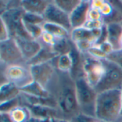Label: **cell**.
<instances>
[{"label": "cell", "mask_w": 122, "mask_h": 122, "mask_svg": "<svg viewBox=\"0 0 122 122\" xmlns=\"http://www.w3.org/2000/svg\"><path fill=\"white\" fill-rule=\"evenodd\" d=\"M48 91L56 103L57 110L61 119L71 121L81 113L76 96L75 81L70 73L57 70L55 78Z\"/></svg>", "instance_id": "cell-1"}, {"label": "cell", "mask_w": 122, "mask_h": 122, "mask_svg": "<svg viewBox=\"0 0 122 122\" xmlns=\"http://www.w3.org/2000/svg\"><path fill=\"white\" fill-rule=\"evenodd\" d=\"M95 117L101 122H119L122 119V88L98 93Z\"/></svg>", "instance_id": "cell-2"}, {"label": "cell", "mask_w": 122, "mask_h": 122, "mask_svg": "<svg viewBox=\"0 0 122 122\" xmlns=\"http://www.w3.org/2000/svg\"><path fill=\"white\" fill-rule=\"evenodd\" d=\"M74 81L81 113L95 117L96 104L98 96L97 92L94 88L92 87L88 83L84 76L79 77Z\"/></svg>", "instance_id": "cell-3"}, {"label": "cell", "mask_w": 122, "mask_h": 122, "mask_svg": "<svg viewBox=\"0 0 122 122\" xmlns=\"http://www.w3.org/2000/svg\"><path fill=\"white\" fill-rule=\"evenodd\" d=\"M25 11L21 4L9 8L0 14V19L4 22L9 29L11 37L31 38L28 34L24 23V14Z\"/></svg>", "instance_id": "cell-4"}, {"label": "cell", "mask_w": 122, "mask_h": 122, "mask_svg": "<svg viewBox=\"0 0 122 122\" xmlns=\"http://www.w3.org/2000/svg\"><path fill=\"white\" fill-rule=\"evenodd\" d=\"M1 77L4 82H11L20 89L27 86L34 81L31 67L27 63L11 65H1Z\"/></svg>", "instance_id": "cell-5"}, {"label": "cell", "mask_w": 122, "mask_h": 122, "mask_svg": "<svg viewBox=\"0 0 122 122\" xmlns=\"http://www.w3.org/2000/svg\"><path fill=\"white\" fill-rule=\"evenodd\" d=\"M106 67V73L95 88L97 93L114 89L122 88V68L109 60H103Z\"/></svg>", "instance_id": "cell-6"}, {"label": "cell", "mask_w": 122, "mask_h": 122, "mask_svg": "<svg viewBox=\"0 0 122 122\" xmlns=\"http://www.w3.org/2000/svg\"><path fill=\"white\" fill-rule=\"evenodd\" d=\"M83 70L88 83L95 88L103 79L106 73V67L103 61L83 54Z\"/></svg>", "instance_id": "cell-7"}, {"label": "cell", "mask_w": 122, "mask_h": 122, "mask_svg": "<svg viewBox=\"0 0 122 122\" xmlns=\"http://www.w3.org/2000/svg\"><path fill=\"white\" fill-rule=\"evenodd\" d=\"M0 63L5 66L27 63L14 38L0 42Z\"/></svg>", "instance_id": "cell-8"}, {"label": "cell", "mask_w": 122, "mask_h": 122, "mask_svg": "<svg viewBox=\"0 0 122 122\" xmlns=\"http://www.w3.org/2000/svg\"><path fill=\"white\" fill-rule=\"evenodd\" d=\"M56 58L51 62L31 65V71L34 81L48 90L57 73L56 65Z\"/></svg>", "instance_id": "cell-9"}, {"label": "cell", "mask_w": 122, "mask_h": 122, "mask_svg": "<svg viewBox=\"0 0 122 122\" xmlns=\"http://www.w3.org/2000/svg\"><path fill=\"white\" fill-rule=\"evenodd\" d=\"M44 17L45 22H46L62 26L69 32H71L72 29L69 14L59 8L53 0L47 6L44 14Z\"/></svg>", "instance_id": "cell-10"}, {"label": "cell", "mask_w": 122, "mask_h": 122, "mask_svg": "<svg viewBox=\"0 0 122 122\" xmlns=\"http://www.w3.org/2000/svg\"><path fill=\"white\" fill-rule=\"evenodd\" d=\"M14 39L27 63L32 60L42 48V45L39 40L24 37H16Z\"/></svg>", "instance_id": "cell-11"}, {"label": "cell", "mask_w": 122, "mask_h": 122, "mask_svg": "<svg viewBox=\"0 0 122 122\" xmlns=\"http://www.w3.org/2000/svg\"><path fill=\"white\" fill-rule=\"evenodd\" d=\"M102 28L94 30L88 29L84 27L72 29L70 32V39L74 43L86 40L97 45L102 35Z\"/></svg>", "instance_id": "cell-12"}, {"label": "cell", "mask_w": 122, "mask_h": 122, "mask_svg": "<svg viewBox=\"0 0 122 122\" xmlns=\"http://www.w3.org/2000/svg\"><path fill=\"white\" fill-rule=\"evenodd\" d=\"M91 8V0H81L80 4L69 14L72 29L84 27L87 21L89 10Z\"/></svg>", "instance_id": "cell-13"}, {"label": "cell", "mask_w": 122, "mask_h": 122, "mask_svg": "<svg viewBox=\"0 0 122 122\" xmlns=\"http://www.w3.org/2000/svg\"><path fill=\"white\" fill-rule=\"evenodd\" d=\"M31 114V116L41 119H61L59 111L53 107L46 106H26Z\"/></svg>", "instance_id": "cell-14"}, {"label": "cell", "mask_w": 122, "mask_h": 122, "mask_svg": "<svg viewBox=\"0 0 122 122\" xmlns=\"http://www.w3.org/2000/svg\"><path fill=\"white\" fill-rule=\"evenodd\" d=\"M51 0H22L21 6L25 12L44 15Z\"/></svg>", "instance_id": "cell-15"}, {"label": "cell", "mask_w": 122, "mask_h": 122, "mask_svg": "<svg viewBox=\"0 0 122 122\" xmlns=\"http://www.w3.org/2000/svg\"><path fill=\"white\" fill-rule=\"evenodd\" d=\"M21 89L11 82H5L0 87V104H3L19 97Z\"/></svg>", "instance_id": "cell-16"}, {"label": "cell", "mask_w": 122, "mask_h": 122, "mask_svg": "<svg viewBox=\"0 0 122 122\" xmlns=\"http://www.w3.org/2000/svg\"><path fill=\"white\" fill-rule=\"evenodd\" d=\"M106 25L107 29V40L112 44L114 50H121L120 40L122 35L121 23H110Z\"/></svg>", "instance_id": "cell-17"}, {"label": "cell", "mask_w": 122, "mask_h": 122, "mask_svg": "<svg viewBox=\"0 0 122 122\" xmlns=\"http://www.w3.org/2000/svg\"><path fill=\"white\" fill-rule=\"evenodd\" d=\"M59 55L54 51L52 47L42 45L41 50L30 61L27 63L29 65H34L45 63H49L54 60Z\"/></svg>", "instance_id": "cell-18"}, {"label": "cell", "mask_w": 122, "mask_h": 122, "mask_svg": "<svg viewBox=\"0 0 122 122\" xmlns=\"http://www.w3.org/2000/svg\"><path fill=\"white\" fill-rule=\"evenodd\" d=\"M12 122H28L31 118L29 109L23 105H19L8 113Z\"/></svg>", "instance_id": "cell-19"}, {"label": "cell", "mask_w": 122, "mask_h": 122, "mask_svg": "<svg viewBox=\"0 0 122 122\" xmlns=\"http://www.w3.org/2000/svg\"><path fill=\"white\" fill-rule=\"evenodd\" d=\"M21 91L24 93L34 97L45 98V99L51 97V94L49 92V91L44 88L43 86H41L40 84H39L34 81L27 86L21 88Z\"/></svg>", "instance_id": "cell-20"}, {"label": "cell", "mask_w": 122, "mask_h": 122, "mask_svg": "<svg viewBox=\"0 0 122 122\" xmlns=\"http://www.w3.org/2000/svg\"><path fill=\"white\" fill-rule=\"evenodd\" d=\"M42 27L44 31L51 34L57 38H70V32L62 26L45 22Z\"/></svg>", "instance_id": "cell-21"}, {"label": "cell", "mask_w": 122, "mask_h": 122, "mask_svg": "<svg viewBox=\"0 0 122 122\" xmlns=\"http://www.w3.org/2000/svg\"><path fill=\"white\" fill-rule=\"evenodd\" d=\"M73 46L74 42L70 38H59L52 49L59 56L69 54L73 48Z\"/></svg>", "instance_id": "cell-22"}, {"label": "cell", "mask_w": 122, "mask_h": 122, "mask_svg": "<svg viewBox=\"0 0 122 122\" xmlns=\"http://www.w3.org/2000/svg\"><path fill=\"white\" fill-rule=\"evenodd\" d=\"M56 68L61 72L71 74L73 68V60L70 53L59 55L57 58Z\"/></svg>", "instance_id": "cell-23"}, {"label": "cell", "mask_w": 122, "mask_h": 122, "mask_svg": "<svg viewBox=\"0 0 122 122\" xmlns=\"http://www.w3.org/2000/svg\"><path fill=\"white\" fill-rule=\"evenodd\" d=\"M81 0H55V4L62 10L70 14L80 4Z\"/></svg>", "instance_id": "cell-24"}, {"label": "cell", "mask_w": 122, "mask_h": 122, "mask_svg": "<svg viewBox=\"0 0 122 122\" xmlns=\"http://www.w3.org/2000/svg\"><path fill=\"white\" fill-rule=\"evenodd\" d=\"M24 22L31 24L42 26L45 23V19L44 15L25 12L24 14Z\"/></svg>", "instance_id": "cell-25"}, {"label": "cell", "mask_w": 122, "mask_h": 122, "mask_svg": "<svg viewBox=\"0 0 122 122\" xmlns=\"http://www.w3.org/2000/svg\"><path fill=\"white\" fill-rule=\"evenodd\" d=\"M24 23L25 28L28 32V34L30 35V37L36 40H39L40 37H41L43 32H44V29L42 26L41 25H36V24H31L28 23Z\"/></svg>", "instance_id": "cell-26"}, {"label": "cell", "mask_w": 122, "mask_h": 122, "mask_svg": "<svg viewBox=\"0 0 122 122\" xmlns=\"http://www.w3.org/2000/svg\"><path fill=\"white\" fill-rule=\"evenodd\" d=\"M99 11L102 14L103 20H104L109 18L113 15V14L115 12V8L114 7V6L112 5L110 1L104 0V2L102 4V6L100 7Z\"/></svg>", "instance_id": "cell-27"}, {"label": "cell", "mask_w": 122, "mask_h": 122, "mask_svg": "<svg viewBox=\"0 0 122 122\" xmlns=\"http://www.w3.org/2000/svg\"><path fill=\"white\" fill-rule=\"evenodd\" d=\"M87 55H89V56H91L92 58H95L97 60H107V55L105 54L102 50V49L97 45H93L89 50L88 52H86Z\"/></svg>", "instance_id": "cell-28"}, {"label": "cell", "mask_w": 122, "mask_h": 122, "mask_svg": "<svg viewBox=\"0 0 122 122\" xmlns=\"http://www.w3.org/2000/svg\"><path fill=\"white\" fill-rule=\"evenodd\" d=\"M58 39L59 38L56 37L55 36L52 35L51 34L44 31L41 37L39 39V41H40V42L41 43L42 45L53 47L55 45V44H56Z\"/></svg>", "instance_id": "cell-29"}, {"label": "cell", "mask_w": 122, "mask_h": 122, "mask_svg": "<svg viewBox=\"0 0 122 122\" xmlns=\"http://www.w3.org/2000/svg\"><path fill=\"white\" fill-rule=\"evenodd\" d=\"M19 105H21L19 97L14 100L0 104V113H9L11 110Z\"/></svg>", "instance_id": "cell-30"}, {"label": "cell", "mask_w": 122, "mask_h": 122, "mask_svg": "<svg viewBox=\"0 0 122 122\" xmlns=\"http://www.w3.org/2000/svg\"><path fill=\"white\" fill-rule=\"evenodd\" d=\"M107 60L116 63L122 68V49L114 50L112 54L107 56Z\"/></svg>", "instance_id": "cell-31"}, {"label": "cell", "mask_w": 122, "mask_h": 122, "mask_svg": "<svg viewBox=\"0 0 122 122\" xmlns=\"http://www.w3.org/2000/svg\"><path fill=\"white\" fill-rule=\"evenodd\" d=\"M104 24H105L103 20H87L84 25V27L90 30H94L102 29Z\"/></svg>", "instance_id": "cell-32"}, {"label": "cell", "mask_w": 122, "mask_h": 122, "mask_svg": "<svg viewBox=\"0 0 122 122\" xmlns=\"http://www.w3.org/2000/svg\"><path fill=\"white\" fill-rule=\"evenodd\" d=\"M76 47L77 48V50L82 54H86V52H88V50L93 46L94 45L92 42H89V41H80V42H77L76 43H74Z\"/></svg>", "instance_id": "cell-33"}, {"label": "cell", "mask_w": 122, "mask_h": 122, "mask_svg": "<svg viewBox=\"0 0 122 122\" xmlns=\"http://www.w3.org/2000/svg\"><path fill=\"white\" fill-rule=\"evenodd\" d=\"M97 120L95 117L88 116L86 114L80 113L75 117H74L70 122H94Z\"/></svg>", "instance_id": "cell-34"}, {"label": "cell", "mask_w": 122, "mask_h": 122, "mask_svg": "<svg viewBox=\"0 0 122 122\" xmlns=\"http://www.w3.org/2000/svg\"><path fill=\"white\" fill-rule=\"evenodd\" d=\"M87 20H103V17L99 9L91 7L88 12Z\"/></svg>", "instance_id": "cell-35"}, {"label": "cell", "mask_w": 122, "mask_h": 122, "mask_svg": "<svg viewBox=\"0 0 122 122\" xmlns=\"http://www.w3.org/2000/svg\"><path fill=\"white\" fill-rule=\"evenodd\" d=\"M1 20V19H0ZM11 38L9 29L3 21L1 20V32H0V42H4Z\"/></svg>", "instance_id": "cell-36"}, {"label": "cell", "mask_w": 122, "mask_h": 122, "mask_svg": "<svg viewBox=\"0 0 122 122\" xmlns=\"http://www.w3.org/2000/svg\"><path fill=\"white\" fill-rule=\"evenodd\" d=\"M98 45L102 49V50L105 54H107V55L112 54L114 51V49L113 46L112 45V44L108 40H106L104 42H102V43H101L99 45Z\"/></svg>", "instance_id": "cell-37"}, {"label": "cell", "mask_w": 122, "mask_h": 122, "mask_svg": "<svg viewBox=\"0 0 122 122\" xmlns=\"http://www.w3.org/2000/svg\"><path fill=\"white\" fill-rule=\"evenodd\" d=\"M59 119H41V118H36L31 116L28 122H57Z\"/></svg>", "instance_id": "cell-38"}, {"label": "cell", "mask_w": 122, "mask_h": 122, "mask_svg": "<svg viewBox=\"0 0 122 122\" xmlns=\"http://www.w3.org/2000/svg\"><path fill=\"white\" fill-rule=\"evenodd\" d=\"M104 0H91V7L99 9L104 4Z\"/></svg>", "instance_id": "cell-39"}, {"label": "cell", "mask_w": 122, "mask_h": 122, "mask_svg": "<svg viewBox=\"0 0 122 122\" xmlns=\"http://www.w3.org/2000/svg\"><path fill=\"white\" fill-rule=\"evenodd\" d=\"M1 122H12L8 113H0Z\"/></svg>", "instance_id": "cell-40"}, {"label": "cell", "mask_w": 122, "mask_h": 122, "mask_svg": "<svg viewBox=\"0 0 122 122\" xmlns=\"http://www.w3.org/2000/svg\"><path fill=\"white\" fill-rule=\"evenodd\" d=\"M57 122H70L69 121H67V120H65V119H59Z\"/></svg>", "instance_id": "cell-41"}, {"label": "cell", "mask_w": 122, "mask_h": 122, "mask_svg": "<svg viewBox=\"0 0 122 122\" xmlns=\"http://www.w3.org/2000/svg\"><path fill=\"white\" fill-rule=\"evenodd\" d=\"M120 45H121V48L122 49V37H121V40H120Z\"/></svg>", "instance_id": "cell-42"}, {"label": "cell", "mask_w": 122, "mask_h": 122, "mask_svg": "<svg viewBox=\"0 0 122 122\" xmlns=\"http://www.w3.org/2000/svg\"><path fill=\"white\" fill-rule=\"evenodd\" d=\"M99 122V120H97H97H96V121H95V122Z\"/></svg>", "instance_id": "cell-43"}, {"label": "cell", "mask_w": 122, "mask_h": 122, "mask_svg": "<svg viewBox=\"0 0 122 122\" xmlns=\"http://www.w3.org/2000/svg\"><path fill=\"white\" fill-rule=\"evenodd\" d=\"M119 122H122V119H121V120H120V121H119Z\"/></svg>", "instance_id": "cell-44"}, {"label": "cell", "mask_w": 122, "mask_h": 122, "mask_svg": "<svg viewBox=\"0 0 122 122\" xmlns=\"http://www.w3.org/2000/svg\"><path fill=\"white\" fill-rule=\"evenodd\" d=\"M121 24H122V22H121Z\"/></svg>", "instance_id": "cell-45"}]
</instances>
